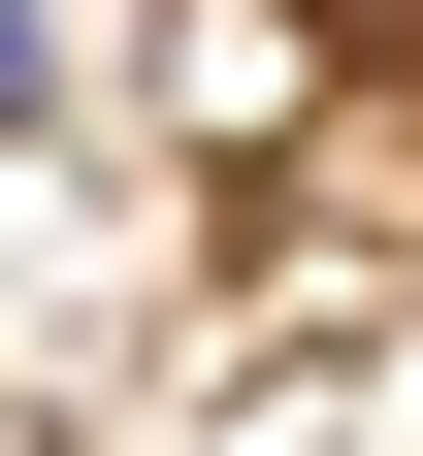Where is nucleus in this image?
<instances>
[{
    "mask_svg": "<svg viewBox=\"0 0 423 456\" xmlns=\"http://www.w3.org/2000/svg\"><path fill=\"white\" fill-rule=\"evenodd\" d=\"M33 98H66V33H33V0H0V131H33Z\"/></svg>",
    "mask_w": 423,
    "mask_h": 456,
    "instance_id": "f257e3e1",
    "label": "nucleus"
}]
</instances>
